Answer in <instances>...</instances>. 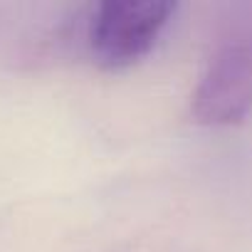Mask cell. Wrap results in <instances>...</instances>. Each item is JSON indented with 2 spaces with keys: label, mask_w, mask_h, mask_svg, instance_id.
Wrapping results in <instances>:
<instances>
[{
  "label": "cell",
  "mask_w": 252,
  "mask_h": 252,
  "mask_svg": "<svg viewBox=\"0 0 252 252\" xmlns=\"http://www.w3.org/2000/svg\"><path fill=\"white\" fill-rule=\"evenodd\" d=\"M200 124L232 126L252 114V5H235L193 89Z\"/></svg>",
  "instance_id": "6da1fadb"
},
{
  "label": "cell",
  "mask_w": 252,
  "mask_h": 252,
  "mask_svg": "<svg viewBox=\"0 0 252 252\" xmlns=\"http://www.w3.org/2000/svg\"><path fill=\"white\" fill-rule=\"evenodd\" d=\"M176 8L171 0H104L92 5L82 42L101 69H129L156 47Z\"/></svg>",
  "instance_id": "7a4b0ae2"
}]
</instances>
